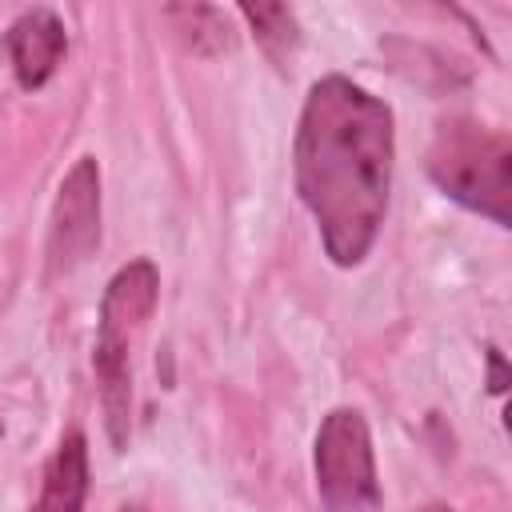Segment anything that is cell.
<instances>
[{"label":"cell","instance_id":"52a82bcc","mask_svg":"<svg viewBox=\"0 0 512 512\" xmlns=\"http://www.w3.org/2000/svg\"><path fill=\"white\" fill-rule=\"evenodd\" d=\"M84 496H88V440L80 432H68L44 468V484L32 512H80Z\"/></svg>","mask_w":512,"mask_h":512},{"label":"cell","instance_id":"6da1fadb","mask_svg":"<svg viewBox=\"0 0 512 512\" xmlns=\"http://www.w3.org/2000/svg\"><path fill=\"white\" fill-rule=\"evenodd\" d=\"M392 112L348 76L312 84L296 128V192L320 224L332 264H360L384 224L392 184Z\"/></svg>","mask_w":512,"mask_h":512},{"label":"cell","instance_id":"30bf717a","mask_svg":"<svg viewBox=\"0 0 512 512\" xmlns=\"http://www.w3.org/2000/svg\"><path fill=\"white\" fill-rule=\"evenodd\" d=\"M416 512H452L448 504H428V508H416Z\"/></svg>","mask_w":512,"mask_h":512},{"label":"cell","instance_id":"ba28073f","mask_svg":"<svg viewBox=\"0 0 512 512\" xmlns=\"http://www.w3.org/2000/svg\"><path fill=\"white\" fill-rule=\"evenodd\" d=\"M240 16L252 24L260 48L272 56V60H288L300 44V28H296V16L292 8L284 4H240Z\"/></svg>","mask_w":512,"mask_h":512},{"label":"cell","instance_id":"3957f363","mask_svg":"<svg viewBox=\"0 0 512 512\" xmlns=\"http://www.w3.org/2000/svg\"><path fill=\"white\" fill-rule=\"evenodd\" d=\"M428 172L456 204L488 216L492 224L508 228L512 220V144L504 132L484 128L476 120H444L432 152Z\"/></svg>","mask_w":512,"mask_h":512},{"label":"cell","instance_id":"8992f818","mask_svg":"<svg viewBox=\"0 0 512 512\" xmlns=\"http://www.w3.org/2000/svg\"><path fill=\"white\" fill-rule=\"evenodd\" d=\"M64 48H68V36H64V24L52 8H28L4 32V52H8V64L16 72V84L28 92L48 84V76L64 60Z\"/></svg>","mask_w":512,"mask_h":512},{"label":"cell","instance_id":"5b68a950","mask_svg":"<svg viewBox=\"0 0 512 512\" xmlns=\"http://www.w3.org/2000/svg\"><path fill=\"white\" fill-rule=\"evenodd\" d=\"M96 244H100V168L92 156H80L52 204V228H48L52 272L76 268L80 260L92 256Z\"/></svg>","mask_w":512,"mask_h":512},{"label":"cell","instance_id":"277c9868","mask_svg":"<svg viewBox=\"0 0 512 512\" xmlns=\"http://www.w3.org/2000/svg\"><path fill=\"white\" fill-rule=\"evenodd\" d=\"M316 492L328 512H376L380 480L368 424L356 408H332L316 432Z\"/></svg>","mask_w":512,"mask_h":512},{"label":"cell","instance_id":"8fae6325","mask_svg":"<svg viewBox=\"0 0 512 512\" xmlns=\"http://www.w3.org/2000/svg\"><path fill=\"white\" fill-rule=\"evenodd\" d=\"M120 512H148V508H144V504H124Z\"/></svg>","mask_w":512,"mask_h":512},{"label":"cell","instance_id":"9c48e42d","mask_svg":"<svg viewBox=\"0 0 512 512\" xmlns=\"http://www.w3.org/2000/svg\"><path fill=\"white\" fill-rule=\"evenodd\" d=\"M488 364H492V380H488V388H492V392H504V388H508V376H504V356H500L496 348H488Z\"/></svg>","mask_w":512,"mask_h":512},{"label":"cell","instance_id":"7a4b0ae2","mask_svg":"<svg viewBox=\"0 0 512 512\" xmlns=\"http://www.w3.org/2000/svg\"><path fill=\"white\" fill-rule=\"evenodd\" d=\"M160 296V276L152 260H132L124 264L100 300V324H96V352L92 368L100 380V404H104V424L116 448L128 444V424H132V356L144 340V328L156 312Z\"/></svg>","mask_w":512,"mask_h":512}]
</instances>
